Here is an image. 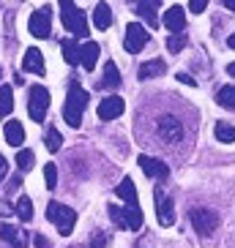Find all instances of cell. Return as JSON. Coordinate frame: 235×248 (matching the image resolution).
Returning a JSON list of instances; mask_svg holds the SVG:
<instances>
[{"instance_id": "d6a6232c", "label": "cell", "mask_w": 235, "mask_h": 248, "mask_svg": "<svg viewBox=\"0 0 235 248\" xmlns=\"http://www.w3.org/2000/svg\"><path fill=\"white\" fill-rule=\"evenodd\" d=\"M104 246H107V234H101V232L93 234V240H90V248H104Z\"/></svg>"}, {"instance_id": "d4e9b609", "label": "cell", "mask_w": 235, "mask_h": 248, "mask_svg": "<svg viewBox=\"0 0 235 248\" xmlns=\"http://www.w3.org/2000/svg\"><path fill=\"white\" fill-rule=\"evenodd\" d=\"M213 134H216V139H219V142H235V125L224 123V120H219V123H216Z\"/></svg>"}, {"instance_id": "7a4b0ae2", "label": "cell", "mask_w": 235, "mask_h": 248, "mask_svg": "<svg viewBox=\"0 0 235 248\" xmlns=\"http://www.w3.org/2000/svg\"><path fill=\"white\" fill-rule=\"evenodd\" d=\"M88 107V93L74 82L71 88H68V95H66V107H63V120H66L71 128H80L82 123V112Z\"/></svg>"}, {"instance_id": "7402d4cb", "label": "cell", "mask_w": 235, "mask_h": 248, "mask_svg": "<svg viewBox=\"0 0 235 248\" xmlns=\"http://www.w3.org/2000/svg\"><path fill=\"white\" fill-rule=\"evenodd\" d=\"M93 22H96V28H99V30H107L112 25V11H110V6H107V3H99V6H96Z\"/></svg>"}, {"instance_id": "1f68e13d", "label": "cell", "mask_w": 235, "mask_h": 248, "mask_svg": "<svg viewBox=\"0 0 235 248\" xmlns=\"http://www.w3.org/2000/svg\"><path fill=\"white\" fill-rule=\"evenodd\" d=\"M189 8L194 11V14H202V11L208 8V0H191V3H189Z\"/></svg>"}, {"instance_id": "52a82bcc", "label": "cell", "mask_w": 235, "mask_h": 248, "mask_svg": "<svg viewBox=\"0 0 235 248\" xmlns=\"http://www.w3.org/2000/svg\"><path fill=\"white\" fill-rule=\"evenodd\" d=\"M110 218L115 221L120 229H142V210H132V207H118V204H110Z\"/></svg>"}, {"instance_id": "9c48e42d", "label": "cell", "mask_w": 235, "mask_h": 248, "mask_svg": "<svg viewBox=\"0 0 235 248\" xmlns=\"http://www.w3.org/2000/svg\"><path fill=\"white\" fill-rule=\"evenodd\" d=\"M148 30L142 28L140 22H132V25H126V36H123V46L126 52H132V55H137L140 49H145L148 44Z\"/></svg>"}, {"instance_id": "8992f818", "label": "cell", "mask_w": 235, "mask_h": 248, "mask_svg": "<svg viewBox=\"0 0 235 248\" xmlns=\"http://www.w3.org/2000/svg\"><path fill=\"white\" fill-rule=\"evenodd\" d=\"M30 98H28V112L36 123H44L47 117V109H50V90L41 88V85H33L30 88Z\"/></svg>"}, {"instance_id": "30bf717a", "label": "cell", "mask_w": 235, "mask_h": 248, "mask_svg": "<svg viewBox=\"0 0 235 248\" xmlns=\"http://www.w3.org/2000/svg\"><path fill=\"white\" fill-rule=\"evenodd\" d=\"M153 199H156V218H159V224L172 226L175 224V207H172V199H169L162 188L153 191Z\"/></svg>"}, {"instance_id": "3957f363", "label": "cell", "mask_w": 235, "mask_h": 248, "mask_svg": "<svg viewBox=\"0 0 235 248\" xmlns=\"http://www.w3.org/2000/svg\"><path fill=\"white\" fill-rule=\"evenodd\" d=\"M47 218L58 226V232L63 237L74 232V224H77V210L68 207V204H60V202H50L47 204Z\"/></svg>"}, {"instance_id": "d590c367", "label": "cell", "mask_w": 235, "mask_h": 248, "mask_svg": "<svg viewBox=\"0 0 235 248\" xmlns=\"http://www.w3.org/2000/svg\"><path fill=\"white\" fill-rule=\"evenodd\" d=\"M0 213H3V216H8V213H11V204H8V202H0Z\"/></svg>"}, {"instance_id": "ba28073f", "label": "cell", "mask_w": 235, "mask_h": 248, "mask_svg": "<svg viewBox=\"0 0 235 248\" xmlns=\"http://www.w3.org/2000/svg\"><path fill=\"white\" fill-rule=\"evenodd\" d=\"M30 33L36 38H50V33H52V8L50 6H41L38 11L30 14Z\"/></svg>"}, {"instance_id": "ffe728a7", "label": "cell", "mask_w": 235, "mask_h": 248, "mask_svg": "<svg viewBox=\"0 0 235 248\" xmlns=\"http://www.w3.org/2000/svg\"><path fill=\"white\" fill-rule=\"evenodd\" d=\"M118 85H120V71H118V66L110 60V63L104 66V77L99 79V88L112 90V88H118Z\"/></svg>"}, {"instance_id": "83f0119b", "label": "cell", "mask_w": 235, "mask_h": 248, "mask_svg": "<svg viewBox=\"0 0 235 248\" xmlns=\"http://www.w3.org/2000/svg\"><path fill=\"white\" fill-rule=\"evenodd\" d=\"M17 216H19L22 221L33 218V202H30L28 197H19V202H17Z\"/></svg>"}, {"instance_id": "5b68a950", "label": "cell", "mask_w": 235, "mask_h": 248, "mask_svg": "<svg viewBox=\"0 0 235 248\" xmlns=\"http://www.w3.org/2000/svg\"><path fill=\"white\" fill-rule=\"evenodd\" d=\"M189 221L191 226L197 229V234L205 240V237H211L216 229H219V216L211 210V207H191L189 210Z\"/></svg>"}, {"instance_id": "f546056e", "label": "cell", "mask_w": 235, "mask_h": 248, "mask_svg": "<svg viewBox=\"0 0 235 248\" xmlns=\"http://www.w3.org/2000/svg\"><path fill=\"white\" fill-rule=\"evenodd\" d=\"M17 167H19V172L33 169V153H30V150H19V155H17Z\"/></svg>"}, {"instance_id": "9a60e30c", "label": "cell", "mask_w": 235, "mask_h": 248, "mask_svg": "<svg viewBox=\"0 0 235 248\" xmlns=\"http://www.w3.org/2000/svg\"><path fill=\"white\" fill-rule=\"evenodd\" d=\"M25 71L30 74H38V77H44L47 66H44V55H41V49H36V46H30L28 52H25V60H22Z\"/></svg>"}, {"instance_id": "7c38bea8", "label": "cell", "mask_w": 235, "mask_h": 248, "mask_svg": "<svg viewBox=\"0 0 235 248\" xmlns=\"http://www.w3.org/2000/svg\"><path fill=\"white\" fill-rule=\"evenodd\" d=\"M123 109H126V101L120 95H107L99 104V120H115L118 115H123Z\"/></svg>"}, {"instance_id": "603a6c76", "label": "cell", "mask_w": 235, "mask_h": 248, "mask_svg": "<svg viewBox=\"0 0 235 248\" xmlns=\"http://www.w3.org/2000/svg\"><path fill=\"white\" fill-rule=\"evenodd\" d=\"M60 49H63V58H66L68 66L80 63V46H77L74 38H63V41H60Z\"/></svg>"}, {"instance_id": "6da1fadb", "label": "cell", "mask_w": 235, "mask_h": 248, "mask_svg": "<svg viewBox=\"0 0 235 248\" xmlns=\"http://www.w3.org/2000/svg\"><path fill=\"white\" fill-rule=\"evenodd\" d=\"M137 131H142L145 145L169 155H181L189 147L191 123L181 115V109L169 104H156L151 112L137 115Z\"/></svg>"}, {"instance_id": "8d00e7d4", "label": "cell", "mask_w": 235, "mask_h": 248, "mask_svg": "<svg viewBox=\"0 0 235 248\" xmlns=\"http://www.w3.org/2000/svg\"><path fill=\"white\" fill-rule=\"evenodd\" d=\"M224 6H227L230 11H235V0H224Z\"/></svg>"}, {"instance_id": "4fadbf2b", "label": "cell", "mask_w": 235, "mask_h": 248, "mask_svg": "<svg viewBox=\"0 0 235 248\" xmlns=\"http://www.w3.org/2000/svg\"><path fill=\"white\" fill-rule=\"evenodd\" d=\"M164 28L169 30V36H172V33H184V28H186L184 6H169L167 8V14H164Z\"/></svg>"}, {"instance_id": "8fae6325", "label": "cell", "mask_w": 235, "mask_h": 248, "mask_svg": "<svg viewBox=\"0 0 235 248\" xmlns=\"http://www.w3.org/2000/svg\"><path fill=\"white\" fill-rule=\"evenodd\" d=\"M140 167L148 177L153 180H167L169 177V167L164 164L162 158H153V155H140Z\"/></svg>"}, {"instance_id": "cb8c5ba5", "label": "cell", "mask_w": 235, "mask_h": 248, "mask_svg": "<svg viewBox=\"0 0 235 248\" xmlns=\"http://www.w3.org/2000/svg\"><path fill=\"white\" fill-rule=\"evenodd\" d=\"M216 104L224 107V109H235V85H227L216 93Z\"/></svg>"}, {"instance_id": "ab89813d", "label": "cell", "mask_w": 235, "mask_h": 248, "mask_svg": "<svg viewBox=\"0 0 235 248\" xmlns=\"http://www.w3.org/2000/svg\"><path fill=\"white\" fill-rule=\"evenodd\" d=\"M71 248H77V246H71Z\"/></svg>"}, {"instance_id": "ac0fdd59", "label": "cell", "mask_w": 235, "mask_h": 248, "mask_svg": "<svg viewBox=\"0 0 235 248\" xmlns=\"http://www.w3.org/2000/svg\"><path fill=\"white\" fill-rule=\"evenodd\" d=\"M6 142L11 147H19L25 142V128H22L19 120H8L6 123Z\"/></svg>"}, {"instance_id": "74e56055", "label": "cell", "mask_w": 235, "mask_h": 248, "mask_svg": "<svg viewBox=\"0 0 235 248\" xmlns=\"http://www.w3.org/2000/svg\"><path fill=\"white\" fill-rule=\"evenodd\" d=\"M227 74H230V77H235V63H230V66H227Z\"/></svg>"}, {"instance_id": "277c9868", "label": "cell", "mask_w": 235, "mask_h": 248, "mask_svg": "<svg viewBox=\"0 0 235 248\" xmlns=\"http://www.w3.org/2000/svg\"><path fill=\"white\" fill-rule=\"evenodd\" d=\"M60 19H63L66 30L74 38L88 36V19H85V14L80 11V6H74V3H60Z\"/></svg>"}, {"instance_id": "484cf974", "label": "cell", "mask_w": 235, "mask_h": 248, "mask_svg": "<svg viewBox=\"0 0 235 248\" xmlns=\"http://www.w3.org/2000/svg\"><path fill=\"white\" fill-rule=\"evenodd\" d=\"M44 142H47V150H50V153H58L60 145H63V137H60L58 128H50V131H47V137H44Z\"/></svg>"}, {"instance_id": "e575fe53", "label": "cell", "mask_w": 235, "mask_h": 248, "mask_svg": "<svg viewBox=\"0 0 235 248\" xmlns=\"http://www.w3.org/2000/svg\"><path fill=\"white\" fill-rule=\"evenodd\" d=\"M6 172H8V161L0 155V177H6Z\"/></svg>"}, {"instance_id": "d6986e66", "label": "cell", "mask_w": 235, "mask_h": 248, "mask_svg": "<svg viewBox=\"0 0 235 248\" xmlns=\"http://www.w3.org/2000/svg\"><path fill=\"white\" fill-rule=\"evenodd\" d=\"M80 60H82V66H85V71H93L96 60H99V44H96V41H88V44L80 49Z\"/></svg>"}, {"instance_id": "e0dca14e", "label": "cell", "mask_w": 235, "mask_h": 248, "mask_svg": "<svg viewBox=\"0 0 235 248\" xmlns=\"http://www.w3.org/2000/svg\"><path fill=\"white\" fill-rule=\"evenodd\" d=\"M167 71V63H164L162 58H156V60H148V63H142L140 66V79H156V77H162V74Z\"/></svg>"}, {"instance_id": "4dcf8cb0", "label": "cell", "mask_w": 235, "mask_h": 248, "mask_svg": "<svg viewBox=\"0 0 235 248\" xmlns=\"http://www.w3.org/2000/svg\"><path fill=\"white\" fill-rule=\"evenodd\" d=\"M44 180H47V188H58V169H55V164L44 167Z\"/></svg>"}, {"instance_id": "5bb4252c", "label": "cell", "mask_w": 235, "mask_h": 248, "mask_svg": "<svg viewBox=\"0 0 235 248\" xmlns=\"http://www.w3.org/2000/svg\"><path fill=\"white\" fill-rule=\"evenodd\" d=\"M0 237H3L8 246H14V248H25V246H28V234H25V229H19V226L3 224V226H0Z\"/></svg>"}, {"instance_id": "836d02e7", "label": "cell", "mask_w": 235, "mask_h": 248, "mask_svg": "<svg viewBox=\"0 0 235 248\" xmlns=\"http://www.w3.org/2000/svg\"><path fill=\"white\" fill-rule=\"evenodd\" d=\"M178 79H181V82H186V85H191V88H194V85H197V82H194V79H191V77H189V74H184V71H181V74H178Z\"/></svg>"}, {"instance_id": "f35d334b", "label": "cell", "mask_w": 235, "mask_h": 248, "mask_svg": "<svg viewBox=\"0 0 235 248\" xmlns=\"http://www.w3.org/2000/svg\"><path fill=\"white\" fill-rule=\"evenodd\" d=\"M227 44H230V46H233V49H235V33H233V36L227 38Z\"/></svg>"}, {"instance_id": "4316f807", "label": "cell", "mask_w": 235, "mask_h": 248, "mask_svg": "<svg viewBox=\"0 0 235 248\" xmlns=\"http://www.w3.org/2000/svg\"><path fill=\"white\" fill-rule=\"evenodd\" d=\"M186 41H189V36H186V33H172V36L167 38V49L175 55V52H181L186 46Z\"/></svg>"}, {"instance_id": "f1b7e54d", "label": "cell", "mask_w": 235, "mask_h": 248, "mask_svg": "<svg viewBox=\"0 0 235 248\" xmlns=\"http://www.w3.org/2000/svg\"><path fill=\"white\" fill-rule=\"evenodd\" d=\"M156 6H159V3H140V6H137V11H140V14L148 19V25L159 22V19H156Z\"/></svg>"}, {"instance_id": "44dd1931", "label": "cell", "mask_w": 235, "mask_h": 248, "mask_svg": "<svg viewBox=\"0 0 235 248\" xmlns=\"http://www.w3.org/2000/svg\"><path fill=\"white\" fill-rule=\"evenodd\" d=\"M14 109V90L11 85H0V117H8Z\"/></svg>"}, {"instance_id": "2e32d148", "label": "cell", "mask_w": 235, "mask_h": 248, "mask_svg": "<svg viewBox=\"0 0 235 248\" xmlns=\"http://www.w3.org/2000/svg\"><path fill=\"white\" fill-rule=\"evenodd\" d=\"M118 197L120 199H126L129 202V207L132 210H140V202H137V188H134V183H132V177H123L120 180V186H118Z\"/></svg>"}]
</instances>
